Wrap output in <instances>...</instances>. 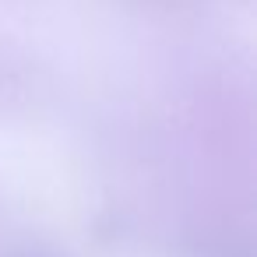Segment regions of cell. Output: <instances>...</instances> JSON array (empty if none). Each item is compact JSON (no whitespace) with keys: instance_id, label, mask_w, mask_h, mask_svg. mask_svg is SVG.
<instances>
[]
</instances>
